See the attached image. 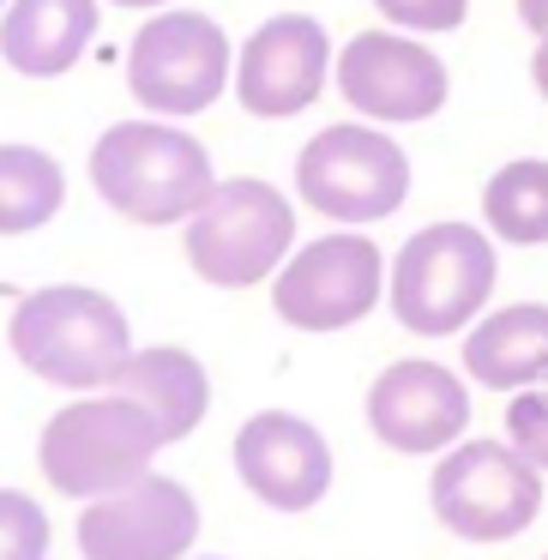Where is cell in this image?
I'll return each mask as SVG.
<instances>
[{
  "instance_id": "obj_20",
  "label": "cell",
  "mask_w": 548,
  "mask_h": 560,
  "mask_svg": "<svg viewBox=\"0 0 548 560\" xmlns=\"http://www.w3.org/2000/svg\"><path fill=\"white\" fill-rule=\"evenodd\" d=\"M0 560H49V512L25 488H0Z\"/></svg>"
},
{
  "instance_id": "obj_25",
  "label": "cell",
  "mask_w": 548,
  "mask_h": 560,
  "mask_svg": "<svg viewBox=\"0 0 548 560\" xmlns=\"http://www.w3.org/2000/svg\"><path fill=\"white\" fill-rule=\"evenodd\" d=\"M115 7H163V0H115Z\"/></svg>"
},
{
  "instance_id": "obj_23",
  "label": "cell",
  "mask_w": 548,
  "mask_h": 560,
  "mask_svg": "<svg viewBox=\"0 0 548 560\" xmlns=\"http://www.w3.org/2000/svg\"><path fill=\"white\" fill-rule=\"evenodd\" d=\"M518 19H524V31L548 37V0H518Z\"/></svg>"
},
{
  "instance_id": "obj_12",
  "label": "cell",
  "mask_w": 548,
  "mask_h": 560,
  "mask_svg": "<svg viewBox=\"0 0 548 560\" xmlns=\"http://www.w3.org/2000/svg\"><path fill=\"white\" fill-rule=\"evenodd\" d=\"M331 67V43L326 25L307 13H278L242 43V61H235V97L247 115L259 121H290L307 103L319 97Z\"/></svg>"
},
{
  "instance_id": "obj_22",
  "label": "cell",
  "mask_w": 548,
  "mask_h": 560,
  "mask_svg": "<svg viewBox=\"0 0 548 560\" xmlns=\"http://www.w3.org/2000/svg\"><path fill=\"white\" fill-rule=\"evenodd\" d=\"M374 7L404 31H458L470 0H374Z\"/></svg>"
},
{
  "instance_id": "obj_9",
  "label": "cell",
  "mask_w": 548,
  "mask_h": 560,
  "mask_svg": "<svg viewBox=\"0 0 548 560\" xmlns=\"http://www.w3.org/2000/svg\"><path fill=\"white\" fill-rule=\"evenodd\" d=\"M85 560H187L199 536V500L175 476H139L103 500H85L73 524Z\"/></svg>"
},
{
  "instance_id": "obj_15",
  "label": "cell",
  "mask_w": 548,
  "mask_h": 560,
  "mask_svg": "<svg viewBox=\"0 0 548 560\" xmlns=\"http://www.w3.org/2000/svg\"><path fill=\"white\" fill-rule=\"evenodd\" d=\"M97 37V0H13L0 19V55L25 79H61Z\"/></svg>"
},
{
  "instance_id": "obj_16",
  "label": "cell",
  "mask_w": 548,
  "mask_h": 560,
  "mask_svg": "<svg viewBox=\"0 0 548 560\" xmlns=\"http://www.w3.org/2000/svg\"><path fill=\"white\" fill-rule=\"evenodd\" d=\"M464 368L476 386L494 392L548 386V302H512L476 319V331L464 338Z\"/></svg>"
},
{
  "instance_id": "obj_1",
  "label": "cell",
  "mask_w": 548,
  "mask_h": 560,
  "mask_svg": "<svg viewBox=\"0 0 548 560\" xmlns=\"http://www.w3.org/2000/svg\"><path fill=\"white\" fill-rule=\"evenodd\" d=\"M7 343L37 380L67 392L115 386V374L133 355L127 314L103 290H85V283H49V290L25 295L13 307Z\"/></svg>"
},
{
  "instance_id": "obj_18",
  "label": "cell",
  "mask_w": 548,
  "mask_h": 560,
  "mask_svg": "<svg viewBox=\"0 0 548 560\" xmlns=\"http://www.w3.org/2000/svg\"><path fill=\"white\" fill-rule=\"evenodd\" d=\"M67 175L37 145H0V235H31L61 211Z\"/></svg>"
},
{
  "instance_id": "obj_8",
  "label": "cell",
  "mask_w": 548,
  "mask_h": 560,
  "mask_svg": "<svg viewBox=\"0 0 548 560\" xmlns=\"http://www.w3.org/2000/svg\"><path fill=\"white\" fill-rule=\"evenodd\" d=\"M127 85L158 115H199L230 85V37L206 13H158L127 43Z\"/></svg>"
},
{
  "instance_id": "obj_27",
  "label": "cell",
  "mask_w": 548,
  "mask_h": 560,
  "mask_svg": "<svg viewBox=\"0 0 548 560\" xmlns=\"http://www.w3.org/2000/svg\"><path fill=\"white\" fill-rule=\"evenodd\" d=\"M543 560H548V555H543Z\"/></svg>"
},
{
  "instance_id": "obj_24",
  "label": "cell",
  "mask_w": 548,
  "mask_h": 560,
  "mask_svg": "<svg viewBox=\"0 0 548 560\" xmlns=\"http://www.w3.org/2000/svg\"><path fill=\"white\" fill-rule=\"evenodd\" d=\"M530 73H536V91L548 97V37L536 43V61H530Z\"/></svg>"
},
{
  "instance_id": "obj_2",
  "label": "cell",
  "mask_w": 548,
  "mask_h": 560,
  "mask_svg": "<svg viewBox=\"0 0 548 560\" xmlns=\"http://www.w3.org/2000/svg\"><path fill=\"white\" fill-rule=\"evenodd\" d=\"M163 446H170V434L158 428V416L109 386L49 416V428L37 440V464L49 476V488H61L73 500H103L115 488L151 476V458Z\"/></svg>"
},
{
  "instance_id": "obj_14",
  "label": "cell",
  "mask_w": 548,
  "mask_h": 560,
  "mask_svg": "<svg viewBox=\"0 0 548 560\" xmlns=\"http://www.w3.org/2000/svg\"><path fill=\"white\" fill-rule=\"evenodd\" d=\"M338 91L374 121H428L446 103V67L410 37L362 31L338 55Z\"/></svg>"
},
{
  "instance_id": "obj_6",
  "label": "cell",
  "mask_w": 548,
  "mask_h": 560,
  "mask_svg": "<svg viewBox=\"0 0 548 560\" xmlns=\"http://www.w3.org/2000/svg\"><path fill=\"white\" fill-rule=\"evenodd\" d=\"M295 242V211L271 182L235 175L218 182L211 199L187 218V266L218 290H247L271 278Z\"/></svg>"
},
{
  "instance_id": "obj_5",
  "label": "cell",
  "mask_w": 548,
  "mask_h": 560,
  "mask_svg": "<svg viewBox=\"0 0 548 560\" xmlns=\"http://www.w3.org/2000/svg\"><path fill=\"white\" fill-rule=\"evenodd\" d=\"M434 518L464 542H512L543 512V470L512 440H458L434 464Z\"/></svg>"
},
{
  "instance_id": "obj_21",
  "label": "cell",
  "mask_w": 548,
  "mask_h": 560,
  "mask_svg": "<svg viewBox=\"0 0 548 560\" xmlns=\"http://www.w3.org/2000/svg\"><path fill=\"white\" fill-rule=\"evenodd\" d=\"M506 440L524 452V458L536 464V470H548V392H512L506 404Z\"/></svg>"
},
{
  "instance_id": "obj_26",
  "label": "cell",
  "mask_w": 548,
  "mask_h": 560,
  "mask_svg": "<svg viewBox=\"0 0 548 560\" xmlns=\"http://www.w3.org/2000/svg\"><path fill=\"white\" fill-rule=\"evenodd\" d=\"M0 7H7V0H0Z\"/></svg>"
},
{
  "instance_id": "obj_17",
  "label": "cell",
  "mask_w": 548,
  "mask_h": 560,
  "mask_svg": "<svg viewBox=\"0 0 548 560\" xmlns=\"http://www.w3.org/2000/svg\"><path fill=\"white\" fill-rule=\"evenodd\" d=\"M115 392H127V398H139L151 416H158V428L175 440H187L199 422H206L211 410V380L206 368H199V355L175 350V343H151V350H133L127 355V368L115 374Z\"/></svg>"
},
{
  "instance_id": "obj_11",
  "label": "cell",
  "mask_w": 548,
  "mask_h": 560,
  "mask_svg": "<svg viewBox=\"0 0 548 560\" xmlns=\"http://www.w3.org/2000/svg\"><path fill=\"white\" fill-rule=\"evenodd\" d=\"M235 476L271 512H307L331 494V446L307 416L259 410L235 428Z\"/></svg>"
},
{
  "instance_id": "obj_4",
  "label": "cell",
  "mask_w": 548,
  "mask_h": 560,
  "mask_svg": "<svg viewBox=\"0 0 548 560\" xmlns=\"http://www.w3.org/2000/svg\"><path fill=\"white\" fill-rule=\"evenodd\" d=\"M494 242L476 223H428L392 259V314L416 338H452L494 295Z\"/></svg>"
},
{
  "instance_id": "obj_13",
  "label": "cell",
  "mask_w": 548,
  "mask_h": 560,
  "mask_svg": "<svg viewBox=\"0 0 548 560\" xmlns=\"http://www.w3.org/2000/svg\"><path fill=\"white\" fill-rule=\"evenodd\" d=\"M464 422H470V392L440 362H392L368 386V428L380 434V446L404 452V458L452 452Z\"/></svg>"
},
{
  "instance_id": "obj_3",
  "label": "cell",
  "mask_w": 548,
  "mask_h": 560,
  "mask_svg": "<svg viewBox=\"0 0 548 560\" xmlns=\"http://www.w3.org/2000/svg\"><path fill=\"white\" fill-rule=\"evenodd\" d=\"M91 187L133 223H182L211 199V158L194 133L163 121H121L91 145Z\"/></svg>"
},
{
  "instance_id": "obj_19",
  "label": "cell",
  "mask_w": 548,
  "mask_h": 560,
  "mask_svg": "<svg viewBox=\"0 0 548 560\" xmlns=\"http://www.w3.org/2000/svg\"><path fill=\"white\" fill-rule=\"evenodd\" d=\"M482 218L500 242L543 247L548 242V163L518 158L506 170H494V182L482 187Z\"/></svg>"
},
{
  "instance_id": "obj_7",
  "label": "cell",
  "mask_w": 548,
  "mask_h": 560,
  "mask_svg": "<svg viewBox=\"0 0 548 560\" xmlns=\"http://www.w3.org/2000/svg\"><path fill=\"white\" fill-rule=\"evenodd\" d=\"M295 187L331 223H380L410 194V158L374 127H326L295 158Z\"/></svg>"
},
{
  "instance_id": "obj_10",
  "label": "cell",
  "mask_w": 548,
  "mask_h": 560,
  "mask_svg": "<svg viewBox=\"0 0 548 560\" xmlns=\"http://www.w3.org/2000/svg\"><path fill=\"white\" fill-rule=\"evenodd\" d=\"M380 247L368 235H319L295 247L271 283V307L295 331H343L380 302Z\"/></svg>"
}]
</instances>
